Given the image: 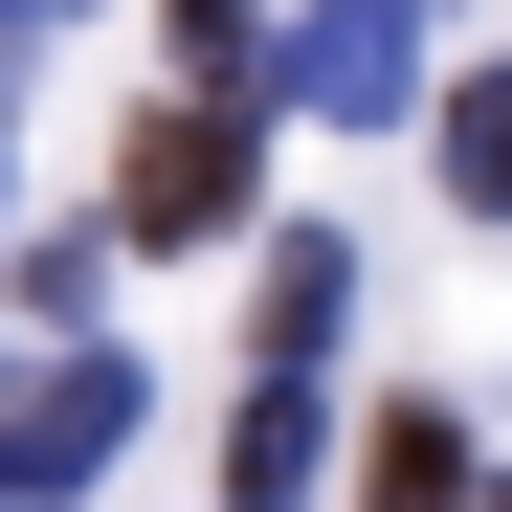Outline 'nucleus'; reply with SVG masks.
Wrapping results in <instances>:
<instances>
[{
	"label": "nucleus",
	"instance_id": "obj_2",
	"mask_svg": "<svg viewBox=\"0 0 512 512\" xmlns=\"http://www.w3.org/2000/svg\"><path fill=\"white\" fill-rule=\"evenodd\" d=\"M112 446H134V357L90 334L67 379H23V401H0V512H90V490H112Z\"/></svg>",
	"mask_w": 512,
	"mask_h": 512
},
{
	"label": "nucleus",
	"instance_id": "obj_1",
	"mask_svg": "<svg viewBox=\"0 0 512 512\" xmlns=\"http://www.w3.org/2000/svg\"><path fill=\"white\" fill-rule=\"evenodd\" d=\"M245 179H268V112H245V90H179V112L112 156V245H223Z\"/></svg>",
	"mask_w": 512,
	"mask_h": 512
},
{
	"label": "nucleus",
	"instance_id": "obj_9",
	"mask_svg": "<svg viewBox=\"0 0 512 512\" xmlns=\"http://www.w3.org/2000/svg\"><path fill=\"white\" fill-rule=\"evenodd\" d=\"M23 23H67V0H0V45H23Z\"/></svg>",
	"mask_w": 512,
	"mask_h": 512
},
{
	"label": "nucleus",
	"instance_id": "obj_4",
	"mask_svg": "<svg viewBox=\"0 0 512 512\" xmlns=\"http://www.w3.org/2000/svg\"><path fill=\"white\" fill-rule=\"evenodd\" d=\"M312 490H334L312 379H245V401H223V512H312Z\"/></svg>",
	"mask_w": 512,
	"mask_h": 512
},
{
	"label": "nucleus",
	"instance_id": "obj_8",
	"mask_svg": "<svg viewBox=\"0 0 512 512\" xmlns=\"http://www.w3.org/2000/svg\"><path fill=\"white\" fill-rule=\"evenodd\" d=\"M245 45H268V0H179V67H201V90H245Z\"/></svg>",
	"mask_w": 512,
	"mask_h": 512
},
{
	"label": "nucleus",
	"instance_id": "obj_3",
	"mask_svg": "<svg viewBox=\"0 0 512 512\" xmlns=\"http://www.w3.org/2000/svg\"><path fill=\"white\" fill-rule=\"evenodd\" d=\"M290 112H334V134L423 112V0H312L290 23Z\"/></svg>",
	"mask_w": 512,
	"mask_h": 512
},
{
	"label": "nucleus",
	"instance_id": "obj_7",
	"mask_svg": "<svg viewBox=\"0 0 512 512\" xmlns=\"http://www.w3.org/2000/svg\"><path fill=\"white\" fill-rule=\"evenodd\" d=\"M446 201L512 223V67H468V90H446Z\"/></svg>",
	"mask_w": 512,
	"mask_h": 512
},
{
	"label": "nucleus",
	"instance_id": "obj_6",
	"mask_svg": "<svg viewBox=\"0 0 512 512\" xmlns=\"http://www.w3.org/2000/svg\"><path fill=\"white\" fill-rule=\"evenodd\" d=\"M357 512H468V423L446 401H379L357 423Z\"/></svg>",
	"mask_w": 512,
	"mask_h": 512
},
{
	"label": "nucleus",
	"instance_id": "obj_5",
	"mask_svg": "<svg viewBox=\"0 0 512 512\" xmlns=\"http://www.w3.org/2000/svg\"><path fill=\"white\" fill-rule=\"evenodd\" d=\"M334 312H357V245H334V223H268V357H245V379H312Z\"/></svg>",
	"mask_w": 512,
	"mask_h": 512
}]
</instances>
